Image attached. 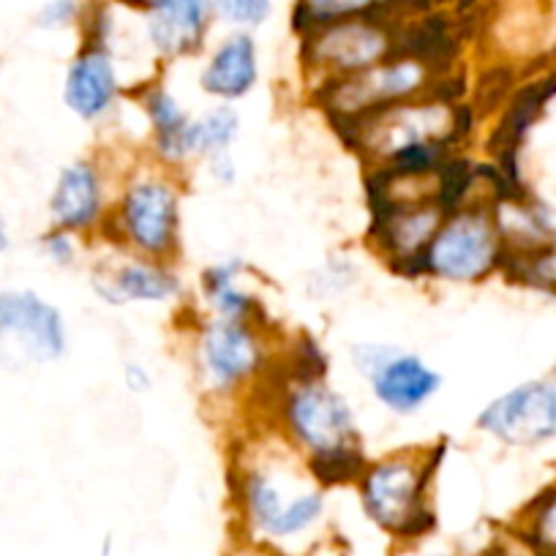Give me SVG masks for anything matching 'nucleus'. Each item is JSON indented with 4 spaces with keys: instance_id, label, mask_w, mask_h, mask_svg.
Masks as SVG:
<instances>
[{
    "instance_id": "28",
    "label": "nucleus",
    "mask_w": 556,
    "mask_h": 556,
    "mask_svg": "<svg viewBox=\"0 0 556 556\" xmlns=\"http://www.w3.org/2000/svg\"><path fill=\"white\" fill-rule=\"evenodd\" d=\"M205 164L207 169V178L218 186H232L238 180V164H235L232 153H222V156H213L207 159Z\"/></svg>"
},
{
    "instance_id": "24",
    "label": "nucleus",
    "mask_w": 556,
    "mask_h": 556,
    "mask_svg": "<svg viewBox=\"0 0 556 556\" xmlns=\"http://www.w3.org/2000/svg\"><path fill=\"white\" fill-rule=\"evenodd\" d=\"M211 7L218 23L245 34L262 28L273 14V0H211Z\"/></svg>"
},
{
    "instance_id": "18",
    "label": "nucleus",
    "mask_w": 556,
    "mask_h": 556,
    "mask_svg": "<svg viewBox=\"0 0 556 556\" xmlns=\"http://www.w3.org/2000/svg\"><path fill=\"white\" fill-rule=\"evenodd\" d=\"M260 72V45L254 34L229 30L202 63L200 90L207 99L235 104L256 88Z\"/></svg>"
},
{
    "instance_id": "16",
    "label": "nucleus",
    "mask_w": 556,
    "mask_h": 556,
    "mask_svg": "<svg viewBox=\"0 0 556 556\" xmlns=\"http://www.w3.org/2000/svg\"><path fill=\"white\" fill-rule=\"evenodd\" d=\"M211 0H142L146 41L164 63H178L205 50L213 28Z\"/></svg>"
},
{
    "instance_id": "21",
    "label": "nucleus",
    "mask_w": 556,
    "mask_h": 556,
    "mask_svg": "<svg viewBox=\"0 0 556 556\" xmlns=\"http://www.w3.org/2000/svg\"><path fill=\"white\" fill-rule=\"evenodd\" d=\"M382 9H388V0H298L295 30L303 36L344 20L382 17Z\"/></svg>"
},
{
    "instance_id": "22",
    "label": "nucleus",
    "mask_w": 556,
    "mask_h": 556,
    "mask_svg": "<svg viewBox=\"0 0 556 556\" xmlns=\"http://www.w3.org/2000/svg\"><path fill=\"white\" fill-rule=\"evenodd\" d=\"M505 276L532 290L556 295V240L540 245V249L513 254L505 267Z\"/></svg>"
},
{
    "instance_id": "31",
    "label": "nucleus",
    "mask_w": 556,
    "mask_h": 556,
    "mask_svg": "<svg viewBox=\"0 0 556 556\" xmlns=\"http://www.w3.org/2000/svg\"><path fill=\"white\" fill-rule=\"evenodd\" d=\"M529 556H540V554H529Z\"/></svg>"
},
{
    "instance_id": "10",
    "label": "nucleus",
    "mask_w": 556,
    "mask_h": 556,
    "mask_svg": "<svg viewBox=\"0 0 556 556\" xmlns=\"http://www.w3.org/2000/svg\"><path fill=\"white\" fill-rule=\"evenodd\" d=\"M68 352L61 308L34 290L0 292V366L9 371L52 366Z\"/></svg>"
},
{
    "instance_id": "7",
    "label": "nucleus",
    "mask_w": 556,
    "mask_h": 556,
    "mask_svg": "<svg viewBox=\"0 0 556 556\" xmlns=\"http://www.w3.org/2000/svg\"><path fill=\"white\" fill-rule=\"evenodd\" d=\"M496 200L500 197H475L469 191L462 202L447 207L434 238L417 262L415 278L464 287L505 273L510 249L496 222Z\"/></svg>"
},
{
    "instance_id": "17",
    "label": "nucleus",
    "mask_w": 556,
    "mask_h": 556,
    "mask_svg": "<svg viewBox=\"0 0 556 556\" xmlns=\"http://www.w3.org/2000/svg\"><path fill=\"white\" fill-rule=\"evenodd\" d=\"M134 99L148 126V159L162 167L184 173L194 164L191 156V112L173 88L159 79H146L134 88Z\"/></svg>"
},
{
    "instance_id": "13",
    "label": "nucleus",
    "mask_w": 556,
    "mask_h": 556,
    "mask_svg": "<svg viewBox=\"0 0 556 556\" xmlns=\"http://www.w3.org/2000/svg\"><path fill=\"white\" fill-rule=\"evenodd\" d=\"M115 184L110 180L104 164L96 156L74 159L63 164L55 175L47 213L50 227L72 232L77 238H101L110 218Z\"/></svg>"
},
{
    "instance_id": "2",
    "label": "nucleus",
    "mask_w": 556,
    "mask_h": 556,
    "mask_svg": "<svg viewBox=\"0 0 556 556\" xmlns=\"http://www.w3.org/2000/svg\"><path fill=\"white\" fill-rule=\"evenodd\" d=\"M232 500L245 532L270 545L308 538L328 518V485L267 426L235 451Z\"/></svg>"
},
{
    "instance_id": "8",
    "label": "nucleus",
    "mask_w": 556,
    "mask_h": 556,
    "mask_svg": "<svg viewBox=\"0 0 556 556\" xmlns=\"http://www.w3.org/2000/svg\"><path fill=\"white\" fill-rule=\"evenodd\" d=\"M440 90L445 88H442L437 58L415 50H401L366 72L319 85L314 88V101L323 106L328 121L341 128L374 115V112L424 99V96L440 93Z\"/></svg>"
},
{
    "instance_id": "3",
    "label": "nucleus",
    "mask_w": 556,
    "mask_h": 556,
    "mask_svg": "<svg viewBox=\"0 0 556 556\" xmlns=\"http://www.w3.org/2000/svg\"><path fill=\"white\" fill-rule=\"evenodd\" d=\"M464 134L462 106L445 90L341 126L346 146L382 175L442 173Z\"/></svg>"
},
{
    "instance_id": "6",
    "label": "nucleus",
    "mask_w": 556,
    "mask_h": 556,
    "mask_svg": "<svg viewBox=\"0 0 556 556\" xmlns=\"http://www.w3.org/2000/svg\"><path fill=\"white\" fill-rule=\"evenodd\" d=\"M440 458L442 453L431 445L368 458L355 480L368 521L395 540L426 538L434 529L431 480Z\"/></svg>"
},
{
    "instance_id": "4",
    "label": "nucleus",
    "mask_w": 556,
    "mask_h": 556,
    "mask_svg": "<svg viewBox=\"0 0 556 556\" xmlns=\"http://www.w3.org/2000/svg\"><path fill=\"white\" fill-rule=\"evenodd\" d=\"M184 173L142 162L115 184L104 243L148 260L178 262L184 249Z\"/></svg>"
},
{
    "instance_id": "14",
    "label": "nucleus",
    "mask_w": 556,
    "mask_h": 556,
    "mask_svg": "<svg viewBox=\"0 0 556 556\" xmlns=\"http://www.w3.org/2000/svg\"><path fill=\"white\" fill-rule=\"evenodd\" d=\"M90 290L101 303L126 306H167L186 295V285L175 262L117 251L104 256L90 270Z\"/></svg>"
},
{
    "instance_id": "23",
    "label": "nucleus",
    "mask_w": 556,
    "mask_h": 556,
    "mask_svg": "<svg viewBox=\"0 0 556 556\" xmlns=\"http://www.w3.org/2000/svg\"><path fill=\"white\" fill-rule=\"evenodd\" d=\"M527 543L532 545L534 554L556 556V489L545 491L529 510Z\"/></svg>"
},
{
    "instance_id": "11",
    "label": "nucleus",
    "mask_w": 556,
    "mask_h": 556,
    "mask_svg": "<svg viewBox=\"0 0 556 556\" xmlns=\"http://www.w3.org/2000/svg\"><path fill=\"white\" fill-rule=\"evenodd\" d=\"M352 366L368 382L371 399L393 417H415L445 384L440 368L426 357L379 341L352 346Z\"/></svg>"
},
{
    "instance_id": "26",
    "label": "nucleus",
    "mask_w": 556,
    "mask_h": 556,
    "mask_svg": "<svg viewBox=\"0 0 556 556\" xmlns=\"http://www.w3.org/2000/svg\"><path fill=\"white\" fill-rule=\"evenodd\" d=\"M85 9L79 0H47L36 12V25L41 30H63L68 25H77L83 20Z\"/></svg>"
},
{
    "instance_id": "12",
    "label": "nucleus",
    "mask_w": 556,
    "mask_h": 556,
    "mask_svg": "<svg viewBox=\"0 0 556 556\" xmlns=\"http://www.w3.org/2000/svg\"><path fill=\"white\" fill-rule=\"evenodd\" d=\"M480 434L507 447H540L556 442V382L529 379L505 390L480 409Z\"/></svg>"
},
{
    "instance_id": "9",
    "label": "nucleus",
    "mask_w": 556,
    "mask_h": 556,
    "mask_svg": "<svg viewBox=\"0 0 556 556\" xmlns=\"http://www.w3.org/2000/svg\"><path fill=\"white\" fill-rule=\"evenodd\" d=\"M404 50V34L382 17H357L301 36L303 74L312 88L352 77Z\"/></svg>"
},
{
    "instance_id": "15",
    "label": "nucleus",
    "mask_w": 556,
    "mask_h": 556,
    "mask_svg": "<svg viewBox=\"0 0 556 556\" xmlns=\"http://www.w3.org/2000/svg\"><path fill=\"white\" fill-rule=\"evenodd\" d=\"M126 88H123L121 66L112 47L85 41L83 50L72 58L63 77V104L77 121L99 126L117 110Z\"/></svg>"
},
{
    "instance_id": "25",
    "label": "nucleus",
    "mask_w": 556,
    "mask_h": 556,
    "mask_svg": "<svg viewBox=\"0 0 556 556\" xmlns=\"http://www.w3.org/2000/svg\"><path fill=\"white\" fill-rule=\"evenodd\" d=\"M39 249L45 254L47 262H52L55 267H74L83 260V238L72 232H63V229H47L39 240Z\"/></svg>"
},
{
    "instance_id": "19",
    "label": "nucleus",
    "mask_w": 556,
    "mask_h": 556,
    "mask_svg": "<svg viewBox=\"0 0 556 556\" xmlns=\"http://www.w3.org/2000/svg\"><path fill=\"white\" fill-rule=\"evenodd\" d=\"M251 265L243 256H227L200 273V308L207 317L265 323L262 301L249 285Z\"/></svg>"
},
{
    "instance_id": "1",
    "label": "nucleus",
    "mask_w": 556,
    "mask_h": 556,
    "mask_svg": "<svg viewBox=\"0 0 556 556\" xmlns=\"http://www.w3.org/2000/svg\"><path fill=\"white\" fill-rule=\"evenodd\" d=\"M267 404V429L276 431L319 483L355 485L366 467L361 424L355 406L328 379L325 355L314 344H301L281 361L262 388Z\"/></svg>"
},
{
    "instance_id": "30",
    "label": "nucleus",
    "mask_w": 556,
    "mask_h": 556,
    "mask_svg": "<svg viewBox=\"0 0 556 556\" xmlns=\"http://www.w3.org/2000/svg\"><path fill=\"white\" fill-rule=\"evenodd\" d=\"M426 556H453V554H451V551H429Z\"/></svg>"
},
{
    "instance_id": "27",
    "label": "nucleus",
    "mask_w": 556,
    "mask_h": 556,
    "mask_svg": "<svg viewBox=\"0 0 556 556\" xmlns=\"http://www.w3.org/2000/svg\"><path fill=\"white\" fill-rule=\"evenodd\" d=\"M121 377L123 384H126L128 393L134 395H146L153 390V374L146 363L139 361H126L121 368Z\"/></svg>"
},
{
    "instance_id": "5",
    "label": "nucleus",
    "mask_w": 556,
    "mask_h": 556,
    "mask_svg": "<svg viewBox=\"0 0 556 556\" xmlns=\"http://www.w3.org/2000/svg\"><path fill=\"white\" fill-rule=\"evenodd\" d=\"M189 361L202 393L216 404L260 395L278 366L265 323L197 317L189 328Z\"/></svg>"
},
{
    "instance_id": "20",
    "label": "nucleus",
    "mask_w": 556,
    "mask_h": 556,
    "mask_svg": "<svg viewBox=\"0 0 556 556\" xmlns=\"http://www.w3.org/2000/svg\"><path fill=\"white\" fill-rule=\"evenodd\" d=\"M240 128H243V117L235 110V104L216 101L207 110L197 112L191 117V156H194V164L222 156V153H232Z\"/></svg>"
},
{
    "instance_id": "29",
    "label": "nucleus",
    "mask_w": 556,
    "mask_h": 556,
    "mask_svg": "<svg viewBox=\"0 0 556 556\" xmlns=\"http://www.w3.org/2000/svg\"><path fill=\"white\" fill-rule=\"evenodd\" d=\"M9 249V229H7V222L0 218V254Z\"/></svg>"
}]
</instances>
